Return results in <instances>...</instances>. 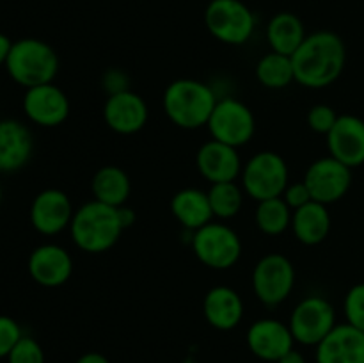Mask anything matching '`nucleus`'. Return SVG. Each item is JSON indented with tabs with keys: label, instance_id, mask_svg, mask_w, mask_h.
I'll return each instance as SVG.
<instances>
[{
	"label": "nucleus",
	"instance_id": "obj_24",
	"mask_svg": "<svg viewBox=\"0 0 364 363\" xmlns=\"http://www.w3.org/2000/svg\"><path fill=\"white\" fill-rule=\"evenodd\" d=\"M265 36L272 52L291 57L308 34H306L304 23L297 14L290 13V11H281L270 18Z\"/></svg>",
	"mask_w": 364,
	"mask_h": 363
},
{
	"label": "nucleus",
	"instance_id": "obj_36",
	"mask_svg": "<svg viewBox=\"0 0 364 363\" xmlns=\"http://www.w3.org/2000/svg\"><path fill=\"white\" fill-rule=\"evenodd\" d=\"M75 363H110V362L107 356L102 354V352L91 351V352H85V354H82Z\"/></svg>",
	"mask_w": 364,
	"mask_h": 363
},
{
	"label": "nucleus",
	"instance_id": "obj_6",
	"mask_svg": "<svg viewBox=\"0 0 364 363\" xmlns=\"http://www.w3.org/2000/svg\"><path fill=\"white\" fill-rule=\"evenodd\" d=\"M191 248L203 265L215 270L231 269L242 256V238L226 223L210 221L191 233Z\"/></svg>",
	"mask_w": 364,
	"mask_h": 363
},
{
	"label": "nucleus",
	"instance_id": "obj_7",
	"mask_svg": "<svg viewBox=\"0 0 364 363\" xmlns=\"http://www.w3.org/2000/svg\"><path fill=\"white\" fill-rule=\"evenodd\" d=\"M205 25L217 41L238 46L252 38L256 16L242 0H210Z\"/></svg>",
	"mask_w": 364,
	"mask_h": 363
},
{
	"label": "nucleus",
	"instance_id": "obj_27",
	"mask_svg": "<svg viewBox=\"0 0 364 363\" xmlns=\"http://www.w3.org/2000/svg\"><path fill=\"white\" fill-rule=\"evenodd\" d=\"M291 216H294V210L287 205L281 196L258 201L255 210V221L258 230L265 235H272V237L290 230Z\"/></svg>",
	"mask_w": 364,
	"mask_h": 363
},
{
	"label": "nucleus",
	"instance_id": "obj_18",
	"mask_svg": "<svg viewBox=\"0 0 364 363\" xmlns=\"http://www.w3.org/2000/svg\"><path fill=\"white\" fill-rule=\"evenodd\" d=\"M329 155L350 169L364 164V120L354 114H340L333 130L326 135Z\"/></svg>",
	"mask_w": 364,
	"mask_h": 363
},
{
	"label": "nucleus",
	"instance_id": "obj_33",
	"mask_svg": "<svg viewBox=\"0 0 364 363\" xmlns=\"http://www.w3.org/2000/svg\"><path fill=\"white\" fill-rule=\"evenodd\" d=\"M281 198L287 201V205L290 206L291 210H297V209H301V206H304L306 203L313 201L311 192H309L308 185L304 184V180L290 182V184L287 185V189H284V192Z\"/></svg>",
	"mask_w": 364,
	"mask_h": 363
},
{
	"label": "nucleus",
	"instance_id": "obj_25",
	"mask_svg": "<svg viewBox=\"0 0 364 363\" xmlns=\"http://www.w3.org/2000/svg\"><path fill=\"white\" fill-rule=\"evenodd\" d=\"M92 199L110 206L127 205L132 192V182L127 171L119 166H103L91 180Z\"/></svg>",
	"mask_w": 364,
	"mask_h": 363
},
{
	"label": "nucleus",
	"instance_id": "obj_29",
	"mask_svg": "<svg viewBox=\"0 0 364 363\" xmlns=\"http://www.w3.org/2000/svg\"><path fill=\"white\" fill-rule=\"evenodd\" d=\"M343 313L347 319L345 322L364 333V281L350 287V290L347 292L343 299Z\"/></svg>",
	"mask_w": 364,
	"mask_h": 363
},
{
	"label": "nucleus",
	"instance_id": "obj_1",
	"mask_svg": "<svg viewBox=\"0 0 364 363\" xmlns=\"http://www.w3.org/2000/svg\"><path fill=\"white\" fill-rule=\"evenodd\" d=\"M295 82L308 89H323L338 80L347 66V46L333 31L306 36L291 56Z\"/></svg>",
	"mask_w": 364,
	"mask_h": 363
},
{
	"label": "nucleus",
	"instance_id": "obj_37",
	"mask_svg": "<svg viewBox=\"0 0 364 363\" xmlns=\"http://www.w3.org/2000/svg\"><path fill=\"white\" fill-rule=\"evenodd\" d=\"M11 46H13V41H11L6 34L0 32V66L6 64L7 57H9V52H11Z\"/></svg>",
	"mask_w": 364,
	"mask_h": 363
},
{
	"label": "nucleus",
	"instance_id": "obj_20",
	"mask_svg": "<svg viewBox=\"0 0 364 363\" xmlns=\"http://www.w3.org/2000/svg\"><path fill=\"white\" fill-rule=\"evenodd\" d=\"M244 299L228 285L212 287L203 299V315L206 322L219 331L235 330L244 319Z\"/></svg>",
	"mask_w": 364,
	"mask_h": 363
},
{
	"label": "nucleus",
	"instance_id": "obj_3",
	"mask_svg": "<svg viewBox=\"0 0 364 363\" xmlns=\"http://www.w3.org/2000/svg\"><path fill=\"white\" fill-rule=\"evenodd\" d=\"M123 231L124 228L119 221L117 206L105 205L96 199L78 206L70 224L73 244L91 255H100L112 249Z\"/></svg>",
	"mask_w": 364,
	"mask_h": 363
},
{
	"label": "nucleus",
	"instance_id": "obj_5",
	"mask_svg": "<svg viewBox=\"0 0 364 363\" xmlns=\"http://www.w3.org/2000/svg\"><path fill=\"white\" fill-rule=\"evenodd\" d=\"M288 184H290V169L287 160L272 149L255 153L242 167L240 185L245 196L255 201L279 198Z\"/></svg>",
	"mask_w": 364,
	"mask_h": 363
},
{
	"label": "nucleus",
	"instance_id": "obj_26",
	"mask_svg": "<svg viewBox=\"0 0 364 363\" xmlns=\"http://www.w3.org/2000/svg\"><path fill=\"white\" fill-rule=\"evenodd\" d=\"M256 78L267 89H284L295 82L294 63L290 56L267 52L256 64Z\"/></svg>",
	"mask_w": 364,
	"mask_h": 363
},
{
	"label": "nucleus",
	"instance_id": "obj_30",
	"mask_svg": "<svg viewBox=\"0 0 364 363\" xmlns=\"http://www.w3.org/2000/svg\"><path fill=\"white\" fill-rule=\"evenodd\" d=\"M6 359L7 363H45V351L36 338L23 335Z\"/></svg>",
	"mask_w": 364,
	"mask_h": 363
},
{
	"label": "nucleus",
	"instance_id": "obj_13",
	"mask_svg": "<svg viewBox=\"0 0 364 363\" xmlns=\"http://www.w3.org/2000/svg\"><path fill=\"white\" fill-rule=\"evenodd\" d=\"M70 107L68 95L53 82L28 88L23 95L25 116L43 128L63 125L70 116Z\"/></svg>",
	"mask_w": 364,
	"mask_h": 363
},
{
	"label": "nucleus",
	"instance_id": "obj_38",
	"mask_svg": "<svg viewBox=\"0 0 364 363\" xmlns=\"http://www.w3.org/2000/svg\"><path fill=\"white\" fill-rule=\"evenodd\" d=\"M277 363H306V356L294 347L291 351H288Z\"/></svg>",
	"mask_w": 364,
	"mask_h": 363
},
{
	"label": "nucleus",
	"instance_id": "obj_19",
	"mask_svg": "<svg viewBox=\"0 0 364 363\" xmlns=\"http://www.w3.org/2000/svg\"><path fill=\"white\" fill-rule=\"evenodd\" d=\"M316 363H364V333L348 322L336 324L315 347Z\"/></svg>",
	"mask_w": 364,
	"mask_h": 363
},
{
	"label": "nucleus",
	"instance_id": "obj_34",
	"mask_svg": "<svg viewBox=\"0 0 364 363\" xmlns=\"http://www.w3.org/2000/svg\"><path fill=\"white\" fill-rule=\"evenodd\" d=\"M102 88L107 93V96L117 95L130 89V78L119 68H109L102 77Z\"/></svg>",
	"mask_w": 364,
	"mask_h": 363
},
{
	"label": "nucleus",
	"instance_id": "obj_4",
	"mask_svg": "<svg viewBox=\"0 0 364 363\" xmlns=\"http://www.w3.org/2000/svg\"><path fill=\"white\" fill-rule=\"evenodd\" d=\"M6 70L25 89L50 84L59 73V56L52 45L38 38H21L13 43Z\"/></svg>",
	"mask_w": 364,
	"mask_h": 363
},
{
	"label": "nucleus",
	"instance_id": "obj_22",
	"mask_svg": "<svg viewBox=\"0 0 364 363\" xmlns=\"http://www.w3.org/2000/svg\"><path fill=\"white\" fill-rule=\"evenodd\" d=\"M333 219L327 205L318 201L306 203L301 209L294 210L291 228L295 238L304 246H318L329 237Z\"/></svg>",
	"mask_w": 364,
	"mask_h": 363
},
{
	"label": "nucleus",
	"instance_id": "obj_2",
	"mask_svg": "<svg viewBox=\"0 0 364 363\" xmlns=\"http://www.w3.org/2000/svg\"><path fill=\"white\" fill-rule=\"evenodd\" d=\"M219 96L215 89L198 78H178L166 88L162 107L169 121L183 130L206 127Z\"/></svg>",
	"mask_w": 364,
	"mask_h": 363
},
{
	"label": "nucleus",
	"instance_id": "obj_12",
	"mask_svg": "<svg viewBox=\"0 0 364 363\" xmlns=\"http://www.w3.org/2000/svg\"><path fill=\"white\" fill-rule=\"evenodd\" d=\"M247 347L256 358L277 363L288 351L295 347V338L288 322L274 317L255 320L245 333Z\"/></svg>",
	"mask_w": 364,
	"mask_h": 363
},
{
	"label": "nucleus",
	"instance_id": "obj_15",
	"mask_svg": "<svg viewBox=\"0 0 364 363\" xmlns=\"http://www.w3.org/2000/svg\"><path fill=\"white\" fill-rule=\"evenodd\" d=\"M27 269L32 280L46 288L63 287L73 274V258L59 244H41L28 255Z\"/></svg>",
	"mask_w": 364,
	"mask_h": 363
},
{
	"label": "nucleus",
	"instance_id": "obj_17",
	"mask_svg": "<svg viewBox=\"0 0 364 363\" xmlns=\"http://www.w3.org/2000/svg\"><path fill=\"white\" fill-rule=\"evenodd\" d=\"M196 166L205 180H208L210 184H220V182H237L244 164L238 148L210 139L199 146L196 153Z\"/></svg>",
	"mask_w": 364,
	"mask_h": 363
},
{
	"label": "nucleus",
	"instance_id": "obj_39",
	"mask_svg": "<svg viewBox=\"0 0 364 363\" xmlns=\"http://www.w3.org/2000/svg\"><path fill=\"white\" fill-rule=\"evenodd\" d=\"M2 198H4V191H2V185H0V205H2Z\"/></svg>",
	"mask_w": 364,
	"mask_h": 363
},
{
	"label": "nucleus",
	"instance_id": "obj_28",
	"mask_svg": "<svg viewBox=\"0 0 364 363\" xmlns=\"http://www.w3.org/2000/svg\"><path fill=\"white\" fill-rule=\"evenodd\" d=\"M210 206H212L213 217L217 219H233L238 216L244 206L245 192L242 185L237 182H220V184H210L208 191Z\"/></svg>",
	"mask_w": 364,
	"mask_h": 363
},
{
	"label": "nucleus",
	"instance_id": "obj_8",
	"mask_svg": "<svg viewBox=\"0 0 364 363\" xmlns=\"http://www.w3.org/2000/svg\"><path fill=\"white\" fill-rule=\"evenodd\" d=\"M336 310L323 295H306L291 310L288 326L295 344L316 347L336 326Z\"/></svg>",
	"mask_w": 364,
	"mask_h": 363
},
{
	"label": "nucleus",
	"instance_id": "obj_14",
	"mask_svg": "<svg viewBox=\"0 0 364 363\" xmlns=\"http://www.w3.org/2000/svg\"><path fill=\"white\" fill-rule=\"evenodd\" d=\"M73 214V203L66 192L60 189H45L32 199L31 224L38 233L53 237L70 228Z\"/></svg>",
	"mask_w": 364,
	"mask_h": 363
},
{
	"label": "nucleus",
	"instance_id": "obj_16",
	"mask_svg": "<svg viewBox=\"0 0 364 363\" xmlns=\"http://www.w3.org/2000/svg\"><path fill=\"white\" fill-rule=\"evenodd\" d=\"M148 117V103L132 89L107 96L105 105H103V120H105L107 127L116 134H137L146 127Z\"/></svg>",
	"mask_w": 364,
	"mask_h": 363
},
{
	"label": "nucleus",
	"instance_id": "obj_35",
	"mask_svg": "<svg viewBox=\"0 0 364 363\" xmlns=\"http://www.w3.org/2000/svg\"><path fill=\"white\" fill-rule=\"evenodd\" d=\"M117 212H119V221H121V224H123L124 230H128L130 226H134L135 219H137V214H135L134 209L123 205V206H117Z\"/></svg>",
	"mask_w": 364,
	"mask_h": 363
},
{
	"label": "nucleus",
	"instance_id": "obj_31",
	"mask_svg": "<svg viewBox=\"0 0 364 363\" xmlns=\"http://www.w3.org/2000/svg\"><path fill=\"white\" fill-rule=\"evenodd\" d=\"M338 116L340 114L333 109L327 103H316L311 109L308 110V116H306V121H308V127L311 128L315 134L327 135L331 130H333L334 123L338 121Z\"/></svg>",
	"mask_w": 364,
	"mask_h": 363
},
{
	"label": "nucleus",
	"instance_id": "obj_9",
	"mask_svg": "<svg viewBox=\"0 0 364 363\" xmlns=\"http://www.w3.org/2000/svg\"><path fill=\"white\" fill-rule=\"evenodd\" d=\"M252 290L269 308L287 301L295 287V267L283 253H269L262 256L252 269Z\"/></svg>",
	"mask_w": 364,
	"mask_h": 363
},
{
	"label": "nucleus",
	"instance_id": "obj_11",
	"mask_svg": "<svg viewBox=\"0 0 364 363\" xmlns=\"http://www.w3.org/2000/svg\"><path fill=\"white\" fill-rule=\"evenodd\" d=\"M302 180L308 185L313 201L331 205L350 191L352 169L334 157H320L309 164Z\"/></svg>",
	"mask_w": 364,
	"mask_h": 363
},
{
	"label": "nucleus",
	"instance_id": "obj_21",
	"mask_svg": "<svg viewBox=\"0 0 364 363\" xmlns=\"http://www.w3.org/2000/svg\"><path fill=\"white\" fill-rule=\"evenodd\" d=\"M34 139L27 125L18 120L0 121V173H14L27 166Z\"/></svg>",
	"mask_w": 364,
	"mask_h": 363
},
{
	"label": "nucleus",
	"instance_id": "obj_23",
	"mask_svg": "<svg viewBox=\"0 0 364 363\" xmlns=\"http://www.w3.org/2000/svg\"><path fill=\"white\" fill-rule=\"evenodd\" d=\"M171 212L187 231H196L213 221L208 192L196 187L180 189L171 198Z\"/></svg>",
	"mask_w": 364,
	"mask_h": 363
},
{
	"label": "nucleus",
	"instance_id": "obj_10",
	"mask_svg": "<svg viewBox=\"0 0 364 363\" xmlns=\"http://www.w3.org/2000/svg\"><path fill=\"white\" fill-rule=\"evenodd\" d=\"M206 128L215 141L242 148L255 137L256 117L244 102L226 96L219 98Z\"/></svg>",
	"mask_w": 364,
	"mask_h": 363
},
{
	"label": "nucleus",
	"instance_id": "obj_32",
	"mask_svg": "<svg viewBox=\"0 0 364 363\" xmlns=\"http://www.w3.org/2000/svg\"><path fill=\"white\" fill-rule=\"evenodd\" d=\"M23 337L21 327L13 317L0 315V359L7 358L18 340Z\"/></svg>",
	"mask_w": 364,
	"mask_h": 363
}]
</instances>
